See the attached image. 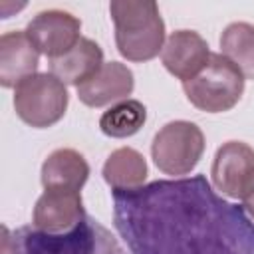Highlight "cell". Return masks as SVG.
Returning <instances> with one entry per match:
<instances>
[{"label":"cell","mask_w":254,"mask_h":254,"mask_svg":"<svg viewBox=\"0 0 254 254\" xmlns=\"http://www.w3.org/2000/svg\"><path fill=\"white\" fill-rule=\"evenodd\" d=\"M113 220L131 254H254V222L204 175L113 190Z\"/></svg>","instance_id":"1"},{"label":"cell","mask_w":254,"mask_h":254,"mask_svg":"<svg viewBox=\"0 0 254 254\" xmlns=\"http://www.w3.org/2000/svg\"><path fill=\"white\" fill-rule=\"evenodd\" d=\"M109 12L115 24V44L129 62H149L165 46V22L153 0H113Z\"/></svg>","instance_id":"2"},{"label":"cell","mask_w":254,"mask_h":254,"mask_svg":"<svg viewBox=\"0 0 254 254\" xmlns=\"http://www.w3.org/2000/svg\"><path fill=\"white\" fill-rule=\"evenodd\" d=\"M16 254H123L111 232L87 214L65 232L24 226L14 232Z\"/></svg>","instance_id":"3"},{"label":"cell","mask_w":254,"mask_h":254,"mask_svg":"<svg viewBox=\"0 0 254 254\" xmlns=\"http://www.w3.org/2000/svg\"><path fill=\"white\" fill-rule=\"evenodd\" d=\"M187 99L200 111L222 113L232 109L244 91L242 71L222 54H210L204 69L183 83Z\"/></svg>","instance_id":"4"},{"label":"cell","mask_w":254,"mask_h":254,"mask_svg":"<svg viewBox=\"0 0 254 254\" xmlns=\"http://www.w3.org/2000/svg\"><path fill=\"white\" fill-rule=\"evenodd\" d=\"M67 101L65 83L54 73H34L20 81L14 91L16 115L36 129L58 123L65 115Z\"/></svg>","instance_id":"5"},{"label":"cell","mask_w":254,"mask_h":254,"mask_svg":"<svg viewBox=\"0 0 254 254\" xmlns=\"http://www.w3.org/2000/svg\"><path fill=\"white\" fill-rule=\"evenodd\" d=\"M204 153V135L190 121H171L151 143V157L165 175H189Z\"/></svg>","instance_id":"6"},{"label":"cell","mask_w":254,"mask_h":254,"mask_svg":"<svg viewBox=\"0 0 254 254\" xmlns=\"http://www.w3.org/2000/svg\"><path fill=\"white\" fill-rule=\"evenodd\" d=\"M210 177L216 190L242 200L254 183V149L242 141L224 143L214 155Z\"/></svg>","instance_id":"7"},{"label":"cell","mask_w":254,"mask_h":254,"mask_svg":"<svg viewBox=\"0 0 254 254\" xmlns=\"http://www.w3.org/2000/svg\"><path fill=\"white\" fill-rule=\"evenodd\" d=\"M79 30L81 22L73 14L64 10H44L30 20L26 34L40 54L54 60L67 54L81 40Z\"/></svg>","instance_id":"8"},{"label":"cell","mask_w":254,"mask_h":254,"mask_svg":"<svg viewBox=\"0 0 254 254\" xmlns=\"http://www.w3.org/2000/svg\"><path fill=\"white\" fill-rule=\"evenodd\" d=\"M210 60V50L206 40L194 30H177L173 32L161 52V62L169 73L189 81L196 77Z\"/></svg>","instance_id":"9"},{"label":"cell","mask_w":254,"mask_h":254,"mask_svg":"<svg viewBox=\"0 0 254 254\" xmlns=\"http://www.w3.org/2000/svg\"><path fill=\"white\" fill-rule=\"evenodd\" d=\"M85 216L79 190L71 189H44L36 200L32 224L44 232H65L81 222Z\"/></svg>","instance_id":"10"},{"label":"cell","mask_w":254,"mask_h":254,"mask_svg":"<svg viewBox=\"0 0 254 254\" xmlns=\"http://www.w3.org/2000/svg\"><path fill=\"white\" fill-rule=\"evenodd\" d=\"M133 71L125 64L107 62L87 81L77 85V97L87 107H103L127 99V95L133 91Z\"/></svg>","instance_id":"11"},{"label":"cell","mask_w":254,"mask_h":254,"mask_svg":"<svg viewBox=\"0 0 254 254\" xmlns=\"http://www.w3.org/2000/svg\"><path fill=\"white\" fill-rule=\"evenodd\" d=\"M40 52L30 42L26 32L14 30L0 38V83L16 87L20 81L36 73Z\"/></svg>","instance_id":"12"},{"label":"cell","mask_w":254,"mask_h":254,"mask_svg":"<svg viewBox=\"0 0 254 254\" xmlns=\"http://www.w3.org/2000/svg\"><path fill=\"white\" fill-rule=\"evenodd\" d=\"M101 65H103V52H101V48L93 40L81 38L67 54L50 60V73H54L64 83L81 85Z\"/></svg>","instance_id":"13"},{"label":"cell","mask_w":254,"mask_h":254,"mask_svg":"<svg viewBox=\"0 0 254 254\" xmlns=\"http://www.w3.org/2000/svg\"><path fill=\"white\" fill-rule=\"evenodd\" d=\"M89 177V165L73 149H56L42 165L44 189H71L79 190Z\"/></svg>","instance_id":"14"},{"label":"cell","mask_w":254,"mask_h":254,"mask_svg":"<svg viewBox=\"0 0 254 254\" xmlns=\"http://www.w3.org/2000/svg\"><path fill=\"white\" fill-rule=\"evenodd\" d=\"M103 179L113 190H137L147 179V161L131 147L115 149L103 165Z\"/></svg>","instance_id":"15"},{"label":"cell","mask_w":254,"mask_h":254,"mask_svg":"<svg viewBox=\"0 0 254 254\" xmlns=\"http://www.w3.org/2000/svg\"><path fill=\"white\" fill-rule=\"evenodd\" d=\"M222 56H226L244 77L254 79V26L246 22H232L220 36Z\"/></svg>","instance_id":"16"},{"label":"cell","mask_w":254,"mask_h":254,"mask_svg":"<svg viewBox=\"0 0 254 254\" xmlns=\"http://www.w3.org/2000/svg\"><path fill=\"white\" fill-rule=\"evenodd\" d=\"M147 121V109L137 99H123L111 105L99 117V129L113 139L135 135Z\"/></svg>","instance_id":"17"},{"label":"cell","mask_w":254,"mask_h":254,"mask_svg":"<svg viewBox=\"0 0 254 254\" xmlns=\"http://www.w3.org/2000/svg\"><path fill=\"white\" fill-rule=\"evenodd\" d=\"M0 254H16V238H14V234L8 230V226H2Z\"/></svg>","instance_id":"18"},{"label":"cell","mask_w":254,"mask_h":254,"mask_svg":"<svg viewBox=\"0 0 254 254\" xmlns=\"http://www.w3.org/2000/svg\"><path fill=\"white\" fill-rule=\"evenodd\" d=\"M242 208L254 218V183H252V187L246 190V194L242 196Z\"/></svg>","instance_id":"19"}]
</instances>
